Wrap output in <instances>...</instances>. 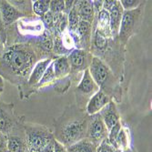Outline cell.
<instances>
[{
	"label": "cell",
	"instance_id": "6da1fadb",
	"mask_svg": "<svg viewBox=\"0 0 152 152\" xmlns=\"http://www.w3.org/2000/svg\"><path fill=\"white\" fill-rule=\"evenodd\" d=\"M3 60L18 75H26L32 66V57L26 49L18 47L12 48L3 54Z\"/></svg>",
	"mask_w": 152,
	"mask_h": 152
},
{
	"label": "cell",
	"instance_id": "7a4b0ae2",
	"mask_svg": "<svg viewBox=\"0 0 152 152\" xmlns=\"http://www.w3.org/2000/svg\"><path fill=\"white\" fill-rule=\"evenodd\" d=\"M104 10L109 11V28L113 34H116L119 30V26L122 18V7L118 1H104Z\"/></svg>",
	"mask_w": 152,
	"mask_h": 152
},
{
	"label": "cell",
	"instance_id": "3957f363",
	"mask_svg": "<svg viewBox=\"0 0 152 152\" xmlns=\"http://www.w3.org/2000/svg\"><path fill=\"white\" fill-rule=\"evenodd\" d=\"M84 134V123L74 122L67 125L63 131V139L66 144L73 145L79 141Z\"/></svg>",
	"mask_w": 152,
	"mask_h": 152
},
{
	"label": "cell",
	"instance_id": "277c9868",
	"mask_svg": "<svg viewBox=\"0 0 152 152\" xmlns=\"http://www.w3.org/2000/svg\"><path fill=\"white\" fill-rule=\"evenodd\" d=\"M93 80L99 86H102L107 77V68L98 58H93L88 69Z\"/></svg>",
	"mask_w": 152,
	"mask_h": 152
},
{
	"label": "cell",
	"instance_id": "5b68a950",
	"mask_svg": "<svg viewBox=\"0 0 152 152\" xmlns=\"http://www.w3.org/2000/svg\"><path fill=\"white\" fill-rule=\"evenodd\" d=\"M51 140V137L45 135L44 133H30L26 141L27 150L29 152H40Z\"/></svg>",
	"mask_w": 152,
	"mask_h": 152
},
{
	"label": "cell",
	"instance_id": "8992f818",
	"mask_svg": "<svg viewBox=\"0 0 152 152\" xmlns=\"http://www.w3.org/2000/svg\"><path fill=\"white\" fill-rule=\"evenodd\" d=\"M0 14L4 26L10 25L22 17V14L8 1H0Z\"/></svg>",
	"mask_w": 152,
	"mask_h": 152
},
{
	"label": "cell",
	"instance_id": "52a82bcc",
	"mask_svg": "<svg viewBox=\"0 0 152 152\" xmlns=\"http://www.w3.org/2000/svg\"><path fill=\"white\" fill-rule=\"evenodd\" d=\"M136 9L128 10L122 14V18L119 26V36L120 37H127L135 26Z\"/></svg>",
	"mask_w": 152,
	"mask_h": 152
},
{
	"label": "cell",
	"instance_id": "ba28073f",
	"mask_svg": "<svg viewBox=\"0 0 152 152\" xmlns=\"http://www.w3.org/2000/svg\"><path fill=\"white\" fill-rule=\"evenodd\" d=\"M108 103L107 96L105 95L102 91L96 92L88 102V112L89 115H94L96 112L101 110Z\"/></svg>",
	"mask_w": 152,
	"mask_h": 152
},
{
	"label": "cell",
	"instance_id": "9c48e42d",
	"mask_svg": "<svg viewBox=\"0 0 152 152\" xmlns=\"http://www.w3.org/2000/svg\"><path fill=\"white\" fill-rule=\"evenodd\" d=\"M107 128L102 119L96 118H95L88 129V135L91 137V140H102L107 133Z\"/></svg>",
	"mask_w": 152,
	"mask_h": 152
},
{
	"label": "cell",
	"instance_id": "30bf717a",
	"mask_svg": "<svg viewBox=\"0 0 152 152\" xmlns=\"http://www.w3.org/2000/svg\"><path fill=\"white\" fill-rule=\"evenodd\" d=\"M74 7L77 11L81 20L88 23L92 21L94 16V6L90 1H77L75 3Z\"/></svg>",
	"mask_w": 152,
	"mask_h": 152
},
{
	"label": "cell",
	"instance_id": "8fae6325",
	"mask_svg": "<svg viewBox=\"0 0 152 152\" xmlns=\"http://www.w3.org/2000/svg\"><path fill=\"white\" fill-rule=\"evenodd\" d=\"M103 122L107 130H110L118 123V115L113 103H109V105L106 107L103 112Z\"/></svg>",
	"mask_w": 152,
	"mask_h": 152
},
{
	"label": "cell",
	"instance_id": "7c38bea8",
	"mask_svg": "<svg viewBox=\"0 0 152 152\" xmlns=\"http://www.w3.org/2000/svg\"><path fill=\"white\" fill-rule=\"evenodd\" d=\"M50 61H51L50 59H46L44 61H41L37 64V66L34 68V70L32 71V73L30 75L29 80H28L30 85H36L37 83H38L40 81L45 71L47 70L48 66L49 65Z\"/></svg>",
	"mask_w": 152,
	"mask_h": 152
},
{
	"label": "cell",
	"instance_id": "4fadbf2b",
	"mask_svg": "<svg viewBox=\"0 0 152 152\" xmlns=\"http://www.w3.org/2000/svg\"><path fill=\"white\" fill-rule=\"evenodd\" d=\"M26 143L18 137H7V152H26Z\"/></svg>",
	"mask_w": 152,
	"mask_h": 152
},
{
	"label": "cell",
	"instance_id": "5bb4252c",
	"mask_svg": "<svg viewBox=\"0 0 152 152\" xmlns=\"http://www.w3.org/2000/svg\"><path fill=\"white\" fill-rule=\"evenodd\" d=\"M96 146L92 142V140H83L76 142L75 144L71 145L67 152H96Z\"/></svg>",
	"mask_w": 152,
	"mask_h": 152
},
{
	"label": "cell",
	"instance_id": "9a60e30c",
	"mask_svg": "<svg viewBox=\"0 0 152 152\" xmlns=\"http://www.w3.org/2000/svg\"><path fill=\"white\" fill-rule=\"evenodd\" d=\"M69 62H68L67 58L62 57L57 59L53 63V69H54V74L55 77H62L67 72L69 71Z\"/></svg>",
	"mask_w": 152,
	"mask_h": 152
},
{
	"label": "cell",
	"instance_id": "2e32d148",
	"mask_svg": "<svg viewBox=\"0 0 152 152\" xmlns=\"http://www.w3.org/2000/svg\"><path fill=\"white\" fill-rule=\"evenodd\" d=\"M95 81L93 80L88 69L85 70L83 77L80 81V84L77 87V89L84 93H90L95 89Z\"/></svg>",
	"mask_w": 152,
	"mask_h": 152
},
{
	"label": "cell",
	"instance_id": "e0dca14e",
	"mask_svg": "<svg viewBox=\"0 0 152 152\" xmlns=\"http://www.w3.org/2000/svg\"><path fill=\"white\" fill-rule=\"evenodd\" d=\"M85 56H86V53L83 50L76 49L69 55V57H68V62H69L70 65L75 68L81 67L84 65Z\"/></svg>",
	"mask_w": 152,
	"mask_h": 152
},
{
	"label": "cell",
	"instance_id": "ac0fdd59",
	"mask_svg": "<svg viewBox=\"0 0 152 152\" xmlns=\"http://www.w3.org/2000/svg\"><path fill=\"white\" fill-rule=\"evenodd\" d=\"M12 128V121L7 114L2 108H0V132L7 134Z\"/></svg>",
	"mask_w": 152,
	"mask_h": 152
},
{
	"label": "cell",
	"instance_id": "d6986e66",
	"mask_svg": "<svg viewBox=\"0 0 152 152\" xmlns=\"http://www.w3.org/2000/svg\"><path fill=\"white\" fill-rule=\"evenodd\" d=\"M49 3L50 1H48V0H38V1H36L33 4L34 12L38 16H44L47 12L49 11Z\"/></svg>",
	"mask_w": 152,
	"mask_h": 152
},
{
	"label": "cell",
	"instance_id": "ffe728a7",
	"mask_svg": "<svg viewBox=\"0 0 152 152\" xmlns=\"http://www.w3.org/2000/svg\"><path fill=\"white\" fill-rule=\"evenodd\" d=\"M99 31L101 33H103V31H107V28L109 27V15L108 12L104 9L99 12Z\"/></svg>",
	"mask_w": 152,
	"mask_h": 152
},
{
	"label": "cell",
	"instance_id": "44dd1931",
	"mask_svg": "<svg viewBox=\"0 0 152 152\" xmlns=\"http://www.w3.org/2000/svg\"><path fill=\"white\" fill-rule=\"evenodd\" d=\"M79 16L78 13L76 10L75 7H73L68 14V26H69V29L71 31H76L77 28V26L80 22L79 20Z\"/></svg>",
	"mask_w": 152,
	"mask_h": 152
},
{
	"label": "cell",
	"instance_id": "7402d4cb",
	"mask_svg": "<svg viewBox=\"0 0 152 152\" xmlns=\"http://www.w3.org/2000/svg\"><path fill=\"white\" fill-rule=\"evenodd\" d=\"M120 129H121V126H120V124L118 122L117 125H115L111 129L109 130V135H108V137H107V140L115 148H117L116 140H117V137H118Z\"/></svg>",
	"mask_w": 152,
	"mask_h": 152
},
{
	"label": "cell",
	"instance_id": "603a6c76",
	"mask_svg": "<svg viewBox=\"0 0 152 152\" xmlns=\"http://www.w3.org/2000/svg\"><path fill=\"white\" fill-rule=\"evenodd\" d=\"M77 33L78 35L82 37V38H85L88 36L89 31H90V23L87 22V21H83L80 20L78 26H77Z\"/></svg>",
	"mask_w": 152,
	"mask_h": 152
},
{
	"label": "cell",
	"instance_id": "cb8c5ba5",
	"mask_svg": "<svg viewBox=\"0 0 152 152\" xmlns=\"http://www.w3.org/2000/svg\"><path fill=\"white\" fill-rule=\"evenodd\" d=\"M49 9L51 13H56L58 14L60 12H62L65 9V1H61V0H53V1H50L49 3Z\"/></svg>",
	"mask_w": 152,
	"mask_h": 152
},
{
	"label": "cell",
	"instance_id": "d4e9b609",
	"mask_svg": "<svg viewBox=\"0 0 152 152\" xmlns=\"http://www.w3.org/2000/svg\"><path fill=\"white\" fill-rule=\"evenodd\" d=\"M96 152H115V148L109 143L107 139H106L96 148Z\"/></svg>",
	"mask_w": 152,
	"mask_h": 152
},
{
	"label": "cell",
	"instance_id": "484cf974",
	"mask_svg": "<svg viewBox=\"0 0 152 152\" xmlns=\"http://www.w3.org/2000/svg\"><path fill=\"white\" fill-rule=\"evenodd\" d=\"M54 77H55V74H54L53 64H52L48 68H47V70L45 71L42 78L40 79V81L38 83H39V85H43V84H45L46 82H48V81L52 80Z\"/></svg>",
	"mask_w": 152,
	"mask_h": 152
},
{
	"label": "cell",
	"instance_id": "4316f807",
	"mask_svg": "<svg viewBox=\"0 0 152 152\" xmlns=\"http://www.w3.org/2000/svg\"><path fill=\"white\" fill-rule=\"evenodd\" d=\"M107 38L106 37L104 36L103 33H101L100 31H96V37H95V44L96 46L99 48H104L106 46H107Z\"/></svg>",
	"mask_w": 152,
	"mask_h": 152
},
{
	"label": "cell",
	"instance_id": "83f0119b",
	"mask_svg": "<svg viewBox=\"0 0 152 152\" xmlns=\"http://www.w3.org/2000/svg\"><path fill=\"white\" fill-rule=\"evenodd\" d=\"M128 144V137L127 135L125 133L123 129H120L118 137H117V140H116V145L117 148L118 147H123V148H126Z\"/></svg>",
	"mask_w": 152,
	"mask_h": 152
},
{
	"label": "cell",
	"instance_id": "f1b7e54d",
	"mask_svg": "<svg viewBox=\"0 0 152 152\" xmlns=\"http://www.w3.org/2000/svg\"><path fill=\"white\" fill-rule=\"evenodd\" d=\"M140 4V1L136 0H122L120 1V5L123 8H125L126 11L128 10H133V8H136Z\"/></svg>",
	"mask_w": 152,
	"mask_h": 152
},
{
	"label": "cell",
	"instance_id": "f546056e",
	"mask_svg": "<svg viewBox=\"0 0 152 152\" xmlns=\"http://www.w3.org/2000/svg\"><path fill=\"white\" fill-rule=\"evenodd\" d=\"M42 17H43V22L45 23V25L47 26L51 27L54 26V15H53V13L48 11Z\"/></svg>",
	"mask_w": 152,
	"mask_h": 152
},
{
	"label": "cell",
	"instance_id": "4dcf8cb0",
	"mask_svg": "<svg viewBox=\"0 0 152 152\" xmlns=\"http://www.w3.org/2000/svg\"><path fill=\"white\" fill-rule=\"evenodd\" d=\"M7 137L0 132V152H7Z\"/></svg>",
	"mask_w": 152,
	"mask_h": 152
},
{
	"label": "cell",
	"instance_id": "1f68e13d",
	"mask_svg": "<svg viewBox=\"0 0 152 152\" xmlns=\"http://www.w3.org/2000/svg\"><path fill=\"white\" fill-rule=\"evenodd\" d=\"M4 23L1 18V14H0V39L4 43L6 41V33H5V28H4Z\"/></svg>",
	"mask_w": 152,
	"mask_h": 152
},
{
	"label": "cell",
	"instance_id": "d6a6232c",
	"mask_svg": "<svg viewBox=\"0 0 152 152\" xmlns=\"http://www.w3.org/2000/svg\"><path fill=\"white\" fill-rule=\"evenodd\" d=\"M41 45H42V48H44L46 50H50L52 48V47H53L52 41H51V39L49 37L48 38V37L44 38L43 41H42V43H41Z\"/></svg>",
	"mask_w": 152,
	"mask_h": 152
},
{
	"label": "cell",
	"instance_id": "836d02e7",
	"mask_svg": "<svg viewBox=\"0 0 152 152\" xmlns=\"http://www.w3.org/2000/svg\"><path fill=\"white\" fill-rule=\"evenodd\" d=\"M54 152H67L64 147L58 141L54 140Z\"/></svg>",
	"mask_w": 152,
	"mask_h": 152
},
{
	"label": "cell",
	"instance_id": "e575fe53",
	"mask_svg": "<svg viewBox=\"0 0 152 152\" xmlns=\"http://www.w3.org/2000/svg\"><path fill=\"white\" fill-rule=\"evenodd\" d=\"M40 152H54V140L50 141Z\"/></svg>",
	"mask_w": 152,
	"mask_h": 152
},
{
	"label": "cell",
	"instance_id": "d590c367",
	"mask_svg": "<svg viewBox=\"0 0 152 152\" xmlns=\"http://www.w3.org/2000/svg\"><path fill=\"white\" fill-rule=\"evenodd\" d=\"M3 51V42L1 41V39H0V54L2 53Z\"/></svg>",
	"mask_w": 152,
	"mask_h": 152
},
{
	"label": "cell",
	"instance_id": "8d00e7d4",
	"mask_svg": "<svg viewBox=\"0 0 152 152\" xmlns=\"http://www.w3.org/2000/svg\"><path fill=\"white\" fill-rule=\"evenodd\" d=\"M2 89H3V81H2L1 77H0V92L2 91Z\"/></svg>",
	"mask_w": 152,
	"mask_h": 152
},
{
	"label": "cell",
	"instance_id": "74e56055",
	"mask_svg": "<svg viewBox=\"0 0 152 152\" xmlns=\"http://www.w3.org/2000/svg\"><path fill=\"white\" fill-rule=\"evenodd\" d=\"M26 152H29V151H28V150H27V151H26Z\"/></svg>",
	"mask_w": 152,
	"mask_h": 152
},
{
	"label": "cell",
	"instance_id": "f35d334b",
	"mask_svg": "<svg viewBox=\"0 0 152 152\" xmlns=\"http://www.w3.org/2000/svg\"><path fill=\"white\" fill-rule=\"evenodd\" d=\"M125 152H126V151H125Z\"/></svg>",
	"mask_w": 152,
	"mask_h": 152
}]
</instances>
